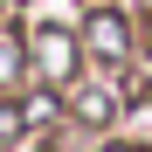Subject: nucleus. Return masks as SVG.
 Here are the masks:
<instances>
[{
	"mask_svg": "<svg viewBox=\"0 0 152 152\" xmlns=\"http://www.w3.org/2000/svg\"><path fill=\"white\" fill-rule=\"evenodd\" d=\"M35 69H42V83H69L76 76V42L62 28H35Z\"/></svg>",
	"mask_w": 152,
	"mask_h": 152,
	"instance_id": "obj_2",
	"label": "nucleus"
},
{
	"mask_svg": "<svg viewBox=\"0 0 152 152\" xmlns=\"http://www.w3.org/2000/svg\"><path fill=\"white\" fill-rule=\"evenodd\" d=\"M76 111H83V118H97V124H104V118H111V97H104V90H90V97H83V104H76Z\"/></svg>",
	"mask_w": 152,
	"mask_h": 152,
	"instance_id": "obj_4",
	"label": "nucleus"
},
{
	"mask_svg": "<svg viewBox=\"0 0 152 152\" xmlns=\"http://www.w3.org/2000/svg\"><path fill=\"white\" fill-rule=\"evenodd\" d=\"M83 42H90V56H104V62H124V56H132V28H124L118 7H97L83 21Z\"/></svg>",
	"mask_w": 152,
	"mask_h": 152,
	"instance_id": "obj_1",
	"label": "nucleus"
},
{
	"mask_svg": "<svg viewBox=\"0 0 152 152\" xmlns=\"http://www.w3.org/2000/svg\"><path fill=\"white\" fill-rule=\"evenodd\" d=\"M21 118H28V111H14V104H0V138H14V132H21Z\"/></svg>",
	"mask_w": 152,
	"mask_h": 152,
	"instance_id": "obj_5",
	"label": "nucleus"
},
{
	"mask_svg": "<svg viewBox=\"0 0 152 152\" xmlns=\"http://www.w3.org/2000/svg\"><path fill=\"white\" fill-rule=\"evenodd\" d=\"M14 76H21V48H14V42H0V83H14Z\"/></svg>",
	"mask_w": 152,
	"mask_h": 152,
	"instance_id": "obj_3",
	"label": "nucleus"
},
{
	"mask_svg": "<svg viewBox=\"0 0 152 152\" xmlns=\"http://www.w3.org/2000/svg\"><path fill=\"white\" fill-rule=\"evenodd\" d=\"M111 152H132V145H111Z\"/></svg>",
	"mask_w": 152,
	"mask_h": 152,
	"instance_id": "obj_6",
	"label": "nucleus"
}]
</instances>
